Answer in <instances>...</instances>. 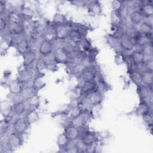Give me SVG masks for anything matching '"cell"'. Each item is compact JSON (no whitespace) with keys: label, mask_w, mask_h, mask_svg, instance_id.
I'll list each match as a JSON object with an SVG mask.
<instances>
[{"label":"cell","mask_w":153,"mask_h":153,"mask_svg":"<svg viewBox=\"0 0 153 153\" xmlns=\"http://www.w3.org/2000/svg\"><path fill=\"white\" fill-rule=\"evenodd\" d=\"M24 135L11 131L5 147L0 151L1 153L13 152L14 149L20 148L24 142Z\"/></svg>","instance_id":"6da1fadb"},{"label":"cell","mask_w":153,"mask_h":153,"mask_svg":"<svg viewBox=\"0 0 153 153\" xmlns=\"http://www.w3.org/2000/svg\"><path fill=\"white\" fill-rule=\"evenodd\" d=\"M30 126V125L23 116L20 117L13 124L12 131L18 134L24 135L27 132Z\"/></svg>","instance_id":"7a4b0ae2"},{"label":"cell","mask_w":153,"mask_h":153,"mask_svg":"<svg viewBox=\"0 0 153 153\" xmlns=\"http://www.w3.org/2000/svg\"><path fill=\"white\" fill-rule=\"evenodd\" d=\"M121 46L125 53H130L136 48V42L133 38L126 33H124L120 38Z\"/></svg>","instance_id":"3957f363"},{"label":"cell","mask_w":153,"mask_h":153,"mask_svg":"<svg viewBox=\"0 0 153 153\" xmlns=\"http://www.w3.org/2000/svg\"><path fill=\"white\" fill-rule=\"evenodd\" d=\"M45 85V84L44 83L40 85H35L32 87H24L21 92L23 101L38 96L39 91L44 88Z\"/></svg>","instance_id":"277c9868"},{"label":"cell","mask_w":153,"mask_h":153,"mask_svg":"<svg viewBox=\"0 0 153 153\" xmlns=\"http://www.w3.org/2000/svg\"><path fill=\"white\" fill-rule=\"evenodd\" d=\"M54 51V45L52 39L46 38L43 40L39 47V56H44L51 53Z\"/></svg>","instance_id":"5b68a950"},{"label":"cell","mask_w":153,"mask_h":153,"mask_svg":"<svg viewBox=\"0 0 153 153\" xmlns=\"http://www.w3.org/2000/svg\"><path fill=\"white\" fill-rule=\"evenodd\" d=\"M106 41L107 44L115 51L116 53H125L121 46L120 38L114 36L112 33L106 35Z\"/></svg>","instance_id":"8992f818"},{"label":"cell","mask_w":153,"mask_h":153,"mask_svg":"<svg viewBox=\"0 0 153 153\" xmlns=\"http://www.w3.org/2000/svg\"><path fill=\"white\" fill-rule=\"evenodd\" d=\"M86 8L89 14L93 16H100L102 13V4L99 1H88Z\"/></svg>","instance_id":"52a82bcc"},{"label":"cell","mask_w":153,"mask_h":153,"mask_svg":"<svg viewBox=\"0 0 153 153\" xmlns=\"http://www.w3.org/2000/svg\"><path fill=\"white\" fill-rule=\"evenodd\" d=\"M53 53L57 64H63L65 65L67 64L69 54L63 48H55L54 49Z\"/></svg>","instance_id":"ba28073f"},{"label":"cell","mask_w":153,"mask_h":153,"mask_svg":"<svg viewBox=\"0 0 153 153\" xmlns=\"http://www.w3.org/2000/svg\"><path fill=\"white\" fill-rule=\"evenodd\" d=\"M38 53L30 50L26 53H25L23 57V63L22 65L25 67L30 66L32 65H34L36 62L38 56Z\"/></svg>","instance_id":"9c48e42d"},{"label":"cell","mask_w":153,"mask_h":153,"mask_svg":"<svg viewBox=\"0 0 153 153\" xmlns=\"http://www.w3.org/2000/svg\"><path fill=\"white\" fill-rule=\"evenodd\" d=\"M144 16L140 10H134L131 12L128 16L129 22L134 26L137 27L143 22Z\"/></svg>","instance_id":"30bf717a"},{"label":"cell","mask_w":153,"mask_h":153,"mask_svg":"<svg viewBox=\"0 0 153 153\" xmlns=\"http://www.w3.org/2000/svg\"><path fill=\"white\" fill-rule=\"evenodd\" d=\"M63 133L69 140H76L79 139L81 134V128L73 126H66L64 127Z\"/></svg>","instance_id":"8fae6325"},{"label":"cell","mask_w":153,"mask_h":153,"mask_svg":"<svg viewBox=\"0 0 153 153\" xmlns=\"http://www.w3.org/2000/svg\"><path fill=\"white\" fill-rule=\"evenodd\" d=\"M140 11L144 17L153 16V4L152 1H142L140 7Z\"/></svg>","instance_id":"7c38bea8"},{"label":"cell","mask_w":153,"mask_h":153,"mask_svg":"<svg viewBox=\"0 0 153 153\" xmlns=\"http://www.w3.org/2000/svg\"><path fill=\"white\" fill-rule=\"evenodd\" d=\"M16 79L22 82L23 84L27 81L29 79H31L29 71L26 67L22 65V67L19 68V70L17 72V75Z\"/></svg>","instance_id":"4fadbf2b"},{"label":"cell","mask_w":153,"mask_h":153,"mask_svg":"<svg viewBox=\"0 0 153 153\" xmlns=\"http://www.w3.org/2000/svg\"><path fill=\"white\" fill-rule=\"evenodd\" d=\"M8 27L13 35L21 34L25 32V26L22 23L8 22Z\"/></svg>","instance_id":"5bb4252c"},{"label":"cell","mask_w":153,"mask_h":153,"mask_svg":"<svg viewBox=\"0 0 153 153\" xmlns=\"http://www.w3.org/2000/svg\"><path fill=\"white\" fill-rule=\"evenodd\" d=\"M8 88L11 93H20L23 89V85L22 82L15 79L10 81Z\"/></svg>","instance_id":"9a60e30c"},{"label":"cell","mask_w":153,"mask_h":153,"mask_svg":"<svg viewBox=\"0 0 153 153\" xmlns=\"http://www.w3.org/2000/svg\"><path fill=\"white\" fill-rule=\"evenodd\" d=\"M15 48L16 49L17 53L20 56H23L25 53H26L30 50L29 40L27 39H24L19 44H18L15 47Z\"/></svg>","instance_id":"2e32d148"},{"label":"cell","mask_w":153,"mask_h":153,"mask_svg":"<svg viewBox=\"0 0 153 153\" xmlns=\"http://www.w3.org/2000/svg\"><path fill=\"white\" fill-rule=\"evenodd\" d=\"M142 84L152 87L153 85V71H145L141 73Z\"/></svg>","instance_id":"e0dca14e"},{"label":"cell","mask_w":153,"mask_h":153,"mask_svg":"<svg viewBox=\"0 0 153 153\" xmlns=\"http://www.w3.org/2000/svg\"><path fill=\"white\" fill-rule=\"evenodd\" d=\"M152 111V108L149 106L144 102L139 101V103L138 106L134 109V114L139 116H143L146 113Z\"/></svg>","instance_id":"ac0fdd59"},{"label":"cell","mask_w":153,"mask_h":153,"mask_svg":"<svg viewBox=\"0 0 153 153\" xmlns=\"http://www.w3.org/2000/svg\"><path fill=\"white\" fill-rule=\"evenodd\" d=\"M72 29L76 30L82 38L87 37V35L90 30V27L86 25L76 22H74Z\"/></svg>","instance_id":"d6986e66"},{"label":"cell","mask_w":153,"mask_h":153,"mask_svg":"<svg viewBox=\"0 0 153 153\" xmlns=\"http://www.w3.org/2000/svg\"><path fill=\"white\" fill-rule=\"evenodd\" d=\"M138 30L143 35L152 38V26L145 22H142L137 27Z\"/></svg>","instance_id":"ffe728a7"},{"label":"cell","mask_w":153,"mask_h":153,"mask_svg":"<svg viewBox=\"0 0 153 153\" xmlns=\"http://www.w3.org/2000/svg\"><path fill=\"white\" fill-rule=\"evenodd\" d=\"M11 109L13 112L19 117L24 116L26 112V108L24 101L12 105Z\"/></svg>","instance_id":"44dd1931"},{"label":"cell","mask_w":153,"mask_h":153,"mask_svg":"<svg viewBox=\"0 0 153 153\" xmlns=\"http://www.w3.org/2000/svg\"><path fill=\"white\" fill-rule=\"evenodd\" d=\"M128 76L131 81L136 85V86L142 84L141 73L136 71H127Z\"/></svg>","instance_id":"7402d4cb"},{"label":"cell","mask_w":153,"mask_h":153,"mask_svg":"<svg viewBox=\"0 0 153 153\" xmlns=\"http://www.w3.org/2000/svg\"><path fill=\"white\" fill-rule=\"evenodd\" d=\"M69 140V139L67 137V136L63 132L58 136L57 139V144L59 149V151L60 152L65 151V148Z\"/></svg>","instance_id":"603a6c76"},{"label":"cell","mask_w":153,"mask_h":153,"mask_svg":"<svg viewBox=\"0 0 153 153\" xmlns=\"http://www.w3.org/2000/svg\"><path fill=\"white\" fill-rule=\"evenodd\" d=\"M67 20L68 19L64 14L61 13H56L53 16V20L51 22L55 26H58L65 24Z\"/></svg>","instance_id":"cb8c5ba5"},{"label":"cell","mask_w":153,"mask_h":153,"mask_svg":"<svg viewBox=\"0 0 153 153\" xmlns=\"http://www.w3.org/2000/svg\"><path fill=\"white\" fill-rule=\"evenodd\" d=\"M23 117L26 118V120L30 125L36 122L39 118V114L37 112V110L27 112Z\"/></svg>","instance_id":"d4e9b609"},{"label":"cell","mask_w":153,"mask_h":153,"mask_svg":"<svg viewBox=\"0 0 153 153\" xmlns=\"http://www.w3.org/2000/svg\"><path fill=\"white\" fill-rule=\"evenodd\" d=\"M7 99L12 105L23 101L21 93H10L8 94H7Z\"/></svg>","instance_id":"484cf974"},{"label":"cell","mask_w":153,"mask_h":153,"mask_svg":"<svg viewBox=\"0 0 153 153\" xmlns=\"http://www.w3.org/2000/svg\"><path fill=\"white\" fill-rule=\"evenodd\" d=\"M79 43H80V46L82 50L88 52L91 48H92V45L91 41L87 38V37H84L82 38L79 40Z\"/></svg>","instance_id":"4316f807"},{"label":"cell","mask_w":153,"mask_h":153,"mask_svg":"<svg viewBox=\"0 0 153 153\" xmlns=\"http://www.w3.org/2000/svg\"><path fill=\"white\" fill-rule=\"evenodd\" d=\"M35 66L37 70L41 72L46 69V63L41 56H38L36 62L35 63Z\"/></svg>","instance_id":"83f0119b"},{"label":"cell","mask_w":153,"mask_h":153,"mask_svg":"<svg viewBox=\"0 0 153 153\" xmlns=\"http://www.w3.org/2000/svg\"><path fill=\"white\" fill-rule=\"evenodd\" d=\"M143 120L145 123V124L148 126L152 125V120H153V115H152V111L148 112L144 114L143 116H142Z\"/></svg>","instance_id":"f1b7e54d"},{"label":"cell","mask_w":153,"mask_h":153,"mask_svg":"<svg viewBox=\"0 0 153 153\" xmlns=\"http://www.w3.org/2000/svg\"><path fill=\"white\" fill-rule=\"evenodd\" d=\"M123 6V1H113L111 2V7L113 11H120Z\"/></svg>","instance_id":"f546056e"},{"label":"cell","mask_w":153,"mask_h":153,"mask_svg":"<svg viewBox=\"0 0 153 153\" xmlns=\"http://www.w3.org/2000/svg\"><path fill=\"white\" fill-rule=\"evenodd\" d=\"M71 5L73 6H75L77 7H81V8H86L87 5L88 1H82V0H76V1H72L69 2Z\"/></svg>","instance_id":"4dcf8cb0"},{"label":"cell","mask_w":153,"mask_h":153,"mask_svg":"<svg viewBox=\"0 0 153 153\" xmlns=\"http://www.w3.org/2000/svg\"><path fill=\"white\" fill-rule=\"evenodd\" d=\"M144 66L146 71H153V58H149L145 60Z\"/></svg>","instance_id":"1f68e13d"}]
</instances>
